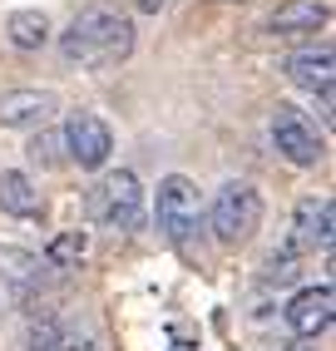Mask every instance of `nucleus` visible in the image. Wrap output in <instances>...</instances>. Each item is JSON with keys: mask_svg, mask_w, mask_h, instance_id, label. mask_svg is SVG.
I'll list each match as a JSON object with an SVG mask.
<instances>
[{"mask_svg": "<svg viewBox=\"0 0 336 351\" xmlns=\"http://www.w3.org/2000/svg\"><path fill=\"white\" fill-rule=\"evenodd\" d=\"M60 346V322L55 317H35L25 332V351H55Z\"/></svg>", "mask_w": 336, "mask_h": 351, "instance_id": "nucleus-17", "label": "nucleus"}, {"mask_svg": "<svg viewBox=\"0 0 336 351\" xmlns=\"http://www.w3.org/2000/svg\"><path fill=\"white\" fill-rule=\"evenodd\" d=\"M331 232H336V208L331 198H302L297 213H292V243L297 252H331Z\"/></svg>", "mask_w": 336, "mask_h": 351, "instance_id": "nucleus-8", "label": "nucleus"}, {"mask_svg": "<svg viewBox=\"0 0 336 351\" xmlns=\"http://www.w3.org/2000/svg\"><path fill=\"white\" fill-rule=\"evenodd\" d=\"M282 351H317V341H292V346H282Z\"/></svg>", "mask_w": 336, "mask_h": 351, "instance_id": "nucleus-20", "label": "nucleus"}, {"mask_svg": "<svg viewBox=\"0 0 336 351\" xmlns=\"http://www.w3.org/2000/svg\"><path fill=\"white\" fill-rule=\"evenodd\" d=\"M331 75H336L331 45H322V50H302V55L287 60V80H292L297 89H307V95H331Z\"/></svg>", "mask_w": 336, "mask_h": 351, "instance_id": "nucleus-11", "label": "nucleus"}, {"mask_svg": "<svg viewBox=\"0 0 336 351\" xmlns=\"http://www.w3.org/2000/svg\"><path fill=\"white\" fill-rule=\"evenodd\" d=\"M168 5V0H134V10H143V15H158Z\"/></svg>", "mask_w": 336, "mask_h": 351, "instance_id": "nucleus-19", "label": "nucleus"}, {"mask_svg": "<svg viewBox=\"0 0 336 351\" xmlns=\"http://www.w3.org/2000/svg\"><path fill=\"white\" fill-rule=\"evenodd\" d=\"M89 218L109 232H134L143 223V183L134 169H109L89 189Z\"/></svg>", "mask_w": 336, "mask_h": 351, "instance_id": "nucleus-2", "label": "nucleus"}, {"mask_svg": "<svg viewBox=\"0 0 336 351\" xmlns=\"http://www.w3.org/2000/svg\"><path fill=\"white\" fill-rule=\"evenodd\" d=\"M5 35H10V45L20 55H35V50L50 45V15H45V10H10Z\"/></svg>", "mask_w": 336, "mask_h": 351, "instance_id": "nucleus-14", "label": "nucleus"}, {"mask_svg": "<svg viewBox=\"0 0 336 351\" xmlns=\"http://www.w3.org/2000/svg\"><path fill=\"white\" fill-rule=\"evenodd\" d=\"M331 312H336V292H331V282H311V287H302L292 302H287V326L297 332V341H317L326 326H331Z\"/></svg>", "mask_w": 336, "mask_h": 351, "instance_id": "nucleus-7", "label": "nucleus"}, {"mask_svg": "<svg viewBox=\"0 0 336 351\" xmlns=\"http://www.w3.org/2000/svg\"><path fill=\"white\" fill-rule=\"evenodd\" d=\"M326 20H331V5H326V0H287V5L272 10L267 30H272V35H317Z\"/></svg>", "mask_w": 336, "mask_h": 351, "instance_id": "nucleus-10", "label": "nucleus"}, {"mask_svg": "<svg viewBox=\"0 0 336 351\" xmlns=\"http://www.w3.org/2000/svg\"><path fill=\"white\" fill-rule=\"evenodd\" d=\"M60 144H64V158L84 173H99L104 163L114 158V129L99 119V114H64V129H60Z\"/></svg>", "mask_w": 336, "mask_h": 351, "instance_id": "nucleus-4", "label": "nucleus"}, {"mask_svg": "<svg viewBox=\"0 0 336 351\" xmlns=\"http://www.w3.org/2000/svg\"><path fill=\"white\" fill-rule=\"evenodd\" d=\"M0 213H10V218H40L45 213V198L30 183V173L0 169Z\"/></svg>", "mask_w": 336, "mask_h": 351, "instance_id": "nucleus-12", "label": "nucleus"}, {"mask_svg": "<svg viewBox=\"0 0 336 351\" xmlns=\"http://www.w3.org/2000/svg\"><path fill=\"white\" fill-rule=\"evenodd\" d=\"M208 228H213V238H218L223 247H243V243H252V232L262 228V193L252 189V183H243V178L223 183V189L213 193Z\"/></svg>", "mask_w": 336, "mask_h": 351, "instance_id": "nucleus-3", "label": "nucleus"}, {"mask_svg": "<svg viewBox=\"0 0 336 351\" xmlns=\"http://www.w3.org/2000/svg\"><path fill=\"white\" fill-rule=\"evenodd\" d=\"M60 114V99L50 89H10L0 95V129H45Z\"/></svg>", "mask_w": 336, "mask_h": 351, "instance_id": "nucleus-9", "label": "nucleus"}, {"mask_svg": "<svg viewBox=\"0 0 336 351\" xmlns=\"http://www.w3.org/2000/svg\"><path fill=\"white\" fill-rule=\"evenodd\" d=\"M267 138H272L277 158H287L292 169H317V163L326 158V144L317 138V129L307 124V114H302V109H292V104H277V109H272V119H267Z\"/></svg>", "mask_w": 336, "mask_h": 351, "instance_id": "nucleus-5", "label": "nucleus"}, {"mask_svg": "<svg viewBox=\"0 0 336 351\" xmlns=\"http://www.w3.org/2000/svg\"><path fill=\"white\" fill-rule=\"evenodd\" d=\"M84 257H89V232L84 228H69V232H55V238H50V247H45L40 263L55 267V272H69V267H80Z\"/></svg>", "mask_w": 336, "mask_h": 351, "instance_id": "nucleus-15", "label": "nucleus"}, {"mask_svg": "<svg viewBox=\"0 0 336 351\" xmlns=\"http://www.w3.org/2000/svg\"><path fill=\"white\" fill-rule=\"evenodd\" d=\"M60 55H64V64H80V69H114V64H124L134 55V20L124 10L104 5V0H94V5H84L64 25Z\"/></svg>", "mask_w": 336, "mask_h": 351, "instance_id": "nucleus-1", "label": "nucleus"}, {"mask_svg": "<svg viewBox=\"0 0 336 351\" xmlns=\"http://www.w3.org/2000/svg\"><path fill=\"white\" fill-rule=\"evenodd\" d=\"M55 351H104V341L89 332V326H75V332H60V346Z\"/></svg>", "mask_w": 336, "mask_h": 351, "instance_id": "nucleus-18", "label": "nucleus"}, {"mask_svg": "<svg viewBox=\"0 0 336 351\" xmlns=\"http://www.w3.org/2000/svg\"><path fill=\"white\" fill-rule=\"evenodd\" d=\"M30 158L40 163V169H60L64 163V144H60V129H45L30 138Z\"/></svg>", "mask_w": 336, "mask_h": 351, "instance_id": "nucleus-16", "label": "nucleus"}, {"mask_svg": "<svg viewBox=\"0 0 336 351\" xmlns=\"http://www.w3.org/2000/svg\"><path fill=\"white\" fill-rule=\"evenodd\" d=\"M0 282L10 292H35L45 282V263L30 247H15V243H0Z\"/></svg>", "mask_w": 336, "mask_h": 351, "instance_id": "nucleus-13", "label": "nucleus"}, {"mask_svg": "<svg viewBox=\"0 0 336 351\" xmlns=\"http://www.w3.org/2000/svg\"><path fill=\"white\" fill-rule=\"evenodd\" d=\"M154 223L168 243H183L198 223V183L183 173L158 178V198H154Z\"/></svg>", "mask_w": 336, "mask_h": 351, "instance_id": "nucleus-6", "label": "nucleus"}]
</instances>
